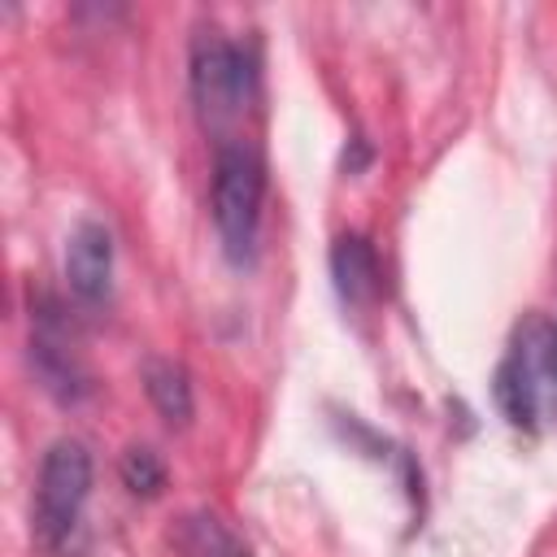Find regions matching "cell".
<instances>
[{
	"label": "cell",
	"instance_id": "2",
	"mask_svg": "<svg viewBox=\"0 0 557 557\" xmlns=\"http://www.w3.org/2000/svg\"><path fill=\"white\" fill-rule=\"evenodd\" d=\"M261 196H265V165L257 148L244 139H222L213 152V226L222 257L231 265H252L257 257Z\"/></svg>",
	"mask_w": 557,
	"mask_h": 557
},
{
	"label": "cell",
	"instance_id": "6",
	"mask_svg": "<svg viewBox=\"0 0 557 557\" xmlns=\"http://www.w3.org/2000/svg\"><path fill=\"white\" fill-rule=\"evenodd\" d=\"M65 283H70V296L78 305L109 300V287H113V235L91 218H83L65 239Z\"/></svg>",
	"mask_w": 557,
	"mask_h": 557
},
{
	"label": "cell",
	"instance_id": "8",
	"mask_svg": "<svg viewBox=\"0 0 557 557\" xmlns=\"http://www.w3.org/2000/svg\"><path fill=\"white\" fill-rule=\"evenodd\" d=\"M144 392L152 400V409L170 422V426H187L191 422V379L178 361L170 357H152L144 361Z\"/></svg>",
	"mask_w": 557,
	"mask_h": 557
},
{
	"label": "cell",
	"instance_id": "9",
	"mask_svg": "<svg viewBox=\"0 0 557 557\" xmlns=\"http://www.w3.org/2000/svg\"><path fill=\"white\" fill-rule=\"evenodd\" d=\"M122 483H126L135 496H157L161 483H165V466H161L157 453H148V448H126V453H122Z\"/></svg>",
	"mask_w": 557,
	"mask_h": 557
},
{
	"label": "cell",
	"instance_id": "4",
	"mask_svg": "<svg viewBox=\"0 0 557 557\" xmlns=\"http://www.w3.org/2000/svg\"><path fill=\"white\" fill-rule=\"evenodd\" d=\"M87 496H91V453H87V444L83 440H57L39 461L35 513H30V527H35L44 548L61 553L70 544V535L83 522Z\"/></svg>",
	"mask_w": 557,
	"mask_h": 557
},
{
	"label": "cell",
	"instance_id": "7",
	"mask_svg": "<svg viewBox=\"0 0 557 557\" xmlns=\"http://www.w3.org/2000/svg\"><path fill=\"white\" fill-rule=\"evenodd\" d=\"M331 278L344 305L361 309L379 296V257L366 235H339L331 244Z\"/></svg>",
	"mask_w": 557,
	"mask_h": 557
},
{
	"label": "cell",
	"instance_id": "1",
	"mask_svg": "<svg viewBox=\"0 0 557 557\" xmlns=\"http://www.w3.org/2000/svg\"><path fill=\"white\" fill-rule=\"evenodd\" d=\"M492 396L505 422L527 431L557 409V326L548 318L535 313L513 331V344L492 374Z\"/></svg>",
	"mask_w": 557,
	"mask_h": 557
},
{
	"label": "cell",
	"instance_id": "5",
	"mask_svg": "<svg viewBox=\"0 0 557 557\" xmlns=\"http://www.w3.org/2000/svg\"><path fill=\"white\" fill-rule=\"evenodd\" d=\"M30 366L61 405H78L91 392L87 366L70 335V318L52 296H39V305L30 300Z\"/></svg>",
	"mask_w": 557,
	"mask_h": 557
},
{
	"label": "cell",
	"instance_id": "3",
	"mask_svg": "<svg viewBox=\"0 0 557 557\" xmlns=\"http://www.w3.org/2000/svg\"><path fill=\"white\" fill-rule=\"evenodd\" d=\"M257 70L239 44H231L218 26H200L187 52V87L205 131H226L252 100Z\"/></svg>",
	"mask_w": 557,
	"mask_h": 557
}]
</instances>
